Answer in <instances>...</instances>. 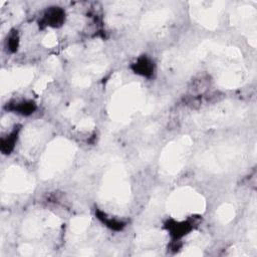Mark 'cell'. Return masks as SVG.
<instances>
[{
    "label": "cell",
    "instance_id": "277c9868",
    "mask_svg": "<svg viewBox=\"0 0 257 257\" xmlns=\"http://www.w3.org/2000/svg\"><path fill=\"white\" fill-rule=\"evenodd\" d=\"M7 108L21 115H30L35 111L36 103L33 100L25 99V100H20V101L9 104Z\"/></svg>",
    "mask_w": 257,
    "mask_h": 257
},
{
    "label": "cell",
    "instance_id": "7a4b0ae2",
    "mask_svg": "<svg viewBox=\"0 0 257 257\" xmlns=\"http://www.w3.org/2000/svg\"><path fill=\"white\" fill-rule=\"evenodd\" d=\"M165 228L174 239H180L189 234L194 228V225L190 221H175L170 219L165 223Z\"/></svg>",
    "mask_w": 257,
    "mask_h": 257
},
{
    "label": "cell",
    "instance_id": "6da1fadb",
    "mask_svg": "<svg viewBox=\"0 0 257 257\" xmlns=\"http://www.w3.org/2000/svg\"><path fill=\"white\" fill-rule=\"evenodd\" d=\"M132 70L143 77H152L155 73L156 65L152 58L147 55H142L137 58V60L131 65Z\"/></svg>",
    "mask_w": 257,
    "mask_h": 257
},
{
    "label": "cell",
    "instance_id": "8992f818",
    "mask_svg": "<svg viewBox=\"0 0 257 257\" xmlns=\"http://www.w3.org/2000/svg\"><path fill=\"white\" fill-rule=\"evenodd\" d=\"M18 132L19 130H14L8 136L1 139V151L3 154L9 155L14 150L18 138Z\"/></svg>",
    "mask_w": 257,
    "mask_h": 257
},
{
    "label": "cell",
    "instance_id": "52a82bcc",
    "mask_svg": "<svg viewBox=\"0 0 257 257\" xmlns=\"http://www.w3.org/2000/svg\"><path fill=\"white\" fill-rule=\"evenodd\" d=\"M8 46L11 51H15L18 47V36L14 33L8 38Z\"/></svg>",
    "mask_w": 257,
    "mask_h": 257
},
{
    "label": "cell",
    "instance_id": "3957f363",
    "mask_svg": "<svg viewBox=\"0 0 257 257\" xmlns=\"http://www.w3.org/2000/svg\"><path fill=\"white\" fill-rule=\"evenodd\" d=\"M65 21V11L61 7L52 6L46 9L41 19L44 25L49 27H59Z\"/></svg>",
    "mask_w": 257,
    "mask_h": 257
},
{
    "label": "cell",
    "instance_id": "5b68a950",
    "mask_svg": "<svg viewBox=\"0 0 257 257\" xmlns=\"http://www.w3.org/2000/svg\"><path fill=\"white\" fill-rule=\"evenodd\" d=\"M95 216L96 218L104 224L107 228L113 231H121L125 227V223L121 220H117L115 218H111L107 216L105 213H103L100 210H95Z\"/></svg>",
    "mask_w": 257,
    "mask_h": 257
}]
</instances>
